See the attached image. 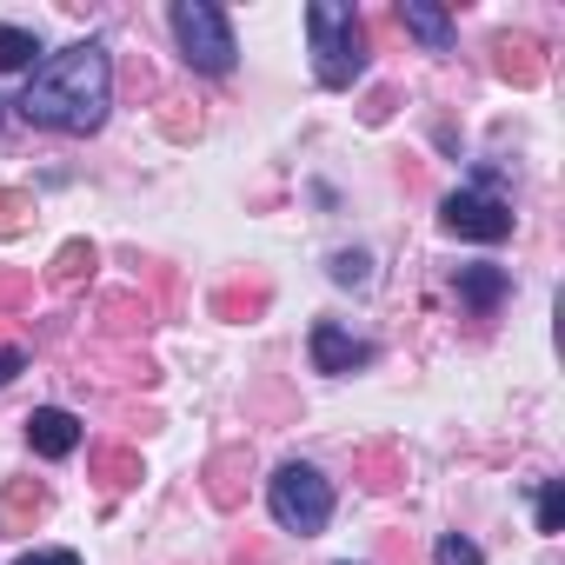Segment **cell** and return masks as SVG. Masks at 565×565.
<instances>
[{
  "label": "cell",
  "mask_w": 565,
  "mask_h": 565,
  "mask_svg": "<svg viewBox=\"0 0 565 565\" xmlns=\"http://www.w3.org/2000/svg\"><path fill=\"white\" fill-rule=\"evenodd\" d=\"M452 294H459L472 313H492V307L512 294V273H505V266H459V273H452Z\"/></svg>",
  "instance_id": "9c48e42d"
},
{
  "label": "cell",
  "mask_w": 565,
  "mask_h": 565,
  "mask_svg": "<svg viewBox=\"0 0 565 565\" xmlns=\"http://www.w3.org/2000/svg\"><path fill=\"white\" fill-rule=\"evenodd\" d=\"M14 565H81V552H21Z\"/></svg>",
  "instance_id": "603a6c76"
},
{
  "label": "cell",
  "mask_w": 565,
  "mask_h": 565,
  "mask_svg": "<svg viewBox=\"0 0 565 565\" xmlns=\"http://www.w3.org/2000/svg\"><path fill=\"white\" fill-rule=\"evenodd\" d=\"M307 347H313V366H320V373H353V366H366V360H373V347H366V340H353V333H347V327H333V320H320Z\"/></svg>",
  "instance_id": "8992f818"
},
{
  "label": "cell",
  "mask_w": 565,
  "mask_h": 565,
  "mask_svg": "<svg viewBox=\"0 0 565 565\" xmlns=\"http://www.w3.org/2000/svg\"><path fill=\"white\" fill-rule=\"evenodd\" d=\"M34 54H41V41L28 28H0V74H21Z\"/></svg>",
  "instance_id": "9a60e30c"
},
{
  "label": "cell",
  "mask_w": 565,
  "mask_h": 565,
  "mask_svg": "<svg viewBox=\"0 0 565 565\" xmlns=\"http://www.w3.org/2000/svg\"><path fill=\"white\" fill-rule=\"evenodd\" d=\"M266 307V287H226V294H213V313H226V320H239V313H259Z\"/></svg>",
  "instance_id": "d6986e66"
},
{
  "label": "cell",
  "mask_w": 565,
  "mask_h": 565,
  "mask_svg": "<svg viewBox=\"0 0 565 565\" xmlns=\"http://www.w3.org/2000/svg\"><path fill=\"white\" fill-rule=\"evenodd\" d=\"M34 300V273H0V313Z\"/></svg>",
  "instance_id": "44dd1931"
},
{
  "label": "cell",
  "mask_w": 565,
  "mask_h": 565,
  "mask_svg": "<svg viewBox=\"0 0 565 565\" xmlns=\"http://www.w3.org/2000/svg\"><path fill=\"white\" fill-rule=\"evenodd\" d=\"M399 28L426 47V54H452V14L426 8V0H399Z\"/></svg>",
  "instance_id": "30bf717a"
},
{
  "label": "cell",
  "mask_w": 565,
  "mask_h": 565,
  "mask_svg": "<svg viewBox=\"0 0 565 565\" xmlns=\"http://www.w3.org/2000/svg\"><path fill=\"white\" fill-rule=\"evenodd\" d=\"M439 220H446V233L479 239V246H499V239L512 233V206H505L492 186H459V193H446Z\"/></svg>",
  "instance_id": "5b68a950"
},
{
  "label": "cell",
  "mask_w": 565,
  "mask_h": 565,
  "mask_svg": "<svg viewBox=\"0 0 565 565\" xmlns=\"http://www.w3.org/2000/svg\"><path fill=\"white\" fill-rule=\"evenodd\" d=\"M94 479H100L107 492H127V486L140 479V452H134V446H107V452H94Z\"/></svg>",
  "instance_id": "8fae6325"
},
{
  "label": "cell",
  "mask_w": 565,
  "mask_h": 565,
  "mask_svg": "<svg viewBox=\"0 0 565 565\" xmlns=\"http://www.w3.org/2000/svg\"><path fill=\"white\" fill-rule=\"evenodd\" d=\"M492 67H499V81H512V87H539V81H545L539 41H525V34H499V41H492Z\"/></svg>",
  "instance_id": "ba28073f"
},
{
  "label": "cell",
  "mask_w": 565,
  "mask_h": 565,
  "mask_svg": "<svg viewBox=\"0 0 565 565\" xmlns=\"http://www.w3.org/2000/svg\"><path fill=\"white\" fill-rule=\"evenodd\" d=\"M114 107V61L100 41H74L61 54H47L21 94V114L47 134H94Z\"/></svg>",
  "instance_id": "6da1fadb"
},
{
  "label": "cell",
  "mask_w": 565,
  "mask_h": 565,
  "mask_svg": "<svg viewBox=\"0 0 565 565\" xmlns=\"http://www.w3.org/2000/svg\"><path fill=\"white\" fill-rule=\"evenodd\" d=\"M21 366H28V353H21V347H0V386H8Z\"/></svg>",
  "instance_id": "cb8c5ba5"
},
{
  "label": "cell",
  "mask_w": 565,
  "mask_h": 565,
  "mask_svg": "<svg viewBox=\"0 0 565 565\" xmlns=\"http://www.w3.org/2000/svg\"><path fill=\"white\" fill-rule=\"evenodd\" d=\"M34 226V200L28 193H0V239H21Z\"/></svg>",
  "instance_id": "2e32d148"
},
{
  "label": "cell",
  "mask_w": 565,
  "mask_h": 565,
  "mask_svg": "<svg viewBox=\"0 0 565 565\" xmlns=\"http://www.w3.org/2000/svg\"><path fill=\"white\" fill-rule=\"evenodd\" d=\"M28 446H34L41 459H67V452L81 446V419H74L67 406H41V413L28 419Z\"/></svg>",
  "instance_id": "52a82bcc"
},
{
  "label": "cell",
  "mask_w": 565,
  "mask_h": 565,
  "mask_svg": "<svg viewBox=\"0 0 565 565\" xmlns=\"http://www.w3.org/2000/svg\"><path fill=\"white\" fill-rule=\"evenodd\" d=\"M558 525H565V486L545 479L539 486V532H558Z\"/></svg>",
  "instance_id": "ffe728a7"
},
{
  "label": "cell",
  "mask_w": 565,
  "mask_h": 565,
  "mask_svg": "<svg viewBox=\"0 0 565 565\" xmlns=\"http://www.w3.org/2000/svg\"><path fill=\"white\" fill-rule=\"evenodd\" d=\"M8 512H14V519H41V512H47V486L14 479V486H8Z\"/></svg>",
  "instance_id": "e0dca14e"
},
{
  "label": "cell",
  "mask_w": 565,
  "mask_h": 565,
  "mask_svg": "<svg viewBox=\"0 0 565 565\" xmlns=\"http://www.w3.org/2000/svg\"><path fill=\"white\" fill-rule=\"evenodd\" d=\"M266 505H273L279 532L313 539V532H327V519H333V486H327L313 466H300V459H294V466H279V472H273Z\"/></svg>",
  "instance_id": "3957f363"
},
{
  "label": "cell",
  "mask_w": 565,
  "mask_h": 565,
  "mask_svg": "<svg viewBox=\"0 0 565 565\" xmlns=\"http://www.w3.org/2000/svg\"><path fill=\"white\" fill-rule=\"evenodd\" d=\"M94 266V246L87 239H67L61 253H54V266H47V279H54V287H74V279Z\"/></svg>",
  "instance_id": "5bb4252c"
},
{
  "label": "cell",
  "mask_w": 565,
  "mask_h": 565,
  "mask_svg": "<svg viewBox=\"0 0 565 565\" xmlns=\"http://www.w3.org/2000/svg\"><path fill=\"white\" fill-rule=\"evenodd\" d=\"M173 34H180V54H186V67H200V74H233V28H226V14L220 8H206V0H173Z\"/></svg>",
  "instance_id": "277c9868"
},
{
  "label": "cell",
  "mask_w": 565,
  "mask_h": 565,
  "mask_svg": "<svg viewBox=\"0 0 565 565\" xmlns=\"http://www.w3.org/2000/svg\"><path fill=\"white\" fill-rule=\"evenodd\" d=\"M360 479H366L373 492H393V486H399V452H393V446H366V452H360Z\"/></svg>",
  "instance_id": "7c38bea8"
},
{
  "label": "cell",
  "mask_w": 565,
  "mask_h": 565,
  "mask_svg": "<svg viewBox=\"0 0 565 565\" xmlns=\"http://www.w3.org/2000/svg\"><path fill=\"white\" fill-rule=\"evenodd\" d=\"M307 34H313V74H320V87L347 94L366 74V21L353 8L313 0V8H307Z\"/></svg>",
  "instance_id": "7a4b0ae2"
},
{
  "label": "cell",
  "mask_w": 565,
  "mask_h": 565,
  "mask_svg": "<svg viewBox=\"0 0 565 565\" xmlns=\"http://www.w3.org/2000/svg\"><path fill=\"white\" fill-rule=\"evenodd\" d=\"M239 466H246V452H220V459L206 466V479H213V486H206V492H213V505H239V479H233Z\"/></svg>",
  "instance_id": "4fadbf2b"
},
{
  "label": "cell",
  "mask_w": 565,
  "mask_h": 565,
  "mask_svg": "<svg viewBox=\"0 0 565 565\" xmlns=\"http://www.w3.org/2000/svg\"><path fill=\"white\" fill-rule=\"evenodd\" d=\"M366 273H373V259H366V253H333V279H340V287H360Z\"/></svg>",
  "instance_id": "7402d4cb"
},
{
  "label": "cell",
  "mask_w": 565,
  "mask_h": 565,
  "mask_svg": "<svg viewBox=\"0 0 565 565\" xmlns=\"http://www.w3.org/2000/svg\"><path fill=\"white\" fill-rule=\"evenodd\" d=\"M433 565H486V552H479L466 532H446V539L433 545Z\"/></svg>",
  "instance_id": "ac0fdd59"
}]
</instances>
